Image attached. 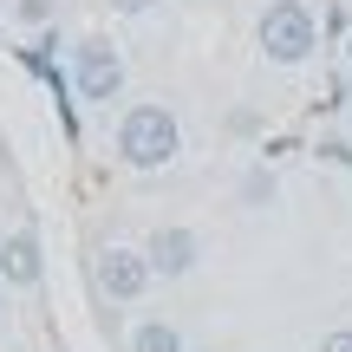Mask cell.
I'll return each mask as SVG.
<instances>
[{"mask_svg":"<svg viewBox=\"0 0 352 352\" xmlns=\"http://www.w3.org/2000/svg\"><path fill=\"white\" fill-rule=\"evenodd\" d=\"M39 274H46V261H39V235L33 228L0 235V280H7V287H39Z\"/></svg>","mask_w":352,"mask_h":352,"instance_id":"6","label":"cell"},{"mask_svg":"<svg viewBox=\"0 0 352 352\" xmlns=\"http://www.w3.org/2000/svg\"><path fill=\"white\" fill-rule=\"evenodd\" d=\"M131 352H183V333L170 320H138L131 327Z\"/></svg>","mask_w":352,"mask_h":352,"instance_id":"7","label":"cell"},{"mask_svg":"<svg viewBox=\"0 0 352 352\" xmlns=\"http://www.w3.org/2000/svg\"><path fill=\"white\" fill-rule=\"evenodd\" d=\"M314 157H320V164H333V170H352V138H327Z\"/></svg>","mask_w":352,"mask_h":352,"instance_id":"10","label":"cell"},{"mask_svg":"<svg viewBox=\"0 0 352 352\" xmlns=\"http://www.w3.org/2000/svg\"><path fill=\"white\" fill-rule=\"evenodd\" d=\"M111 7H118V13H151L157 0H111Z\"/></svg>","mask_w":352,"mask_h":352,"instance_id":"14","label":"cell"},{"mask_svg":"<svg viewBox=\"0 0 352 352\" xmlns=\"http://www.w3.org/2000/svg\"><path fill=\"white\" fill-rule=\"evenodd\" d=\"M72 72H78V98L85 104H111L124 91V59H118L111 39H85L72 52Z\"/></svg>","mask_w":352,"mask_h":352,"instance_id":"3","label":"cell"},{"mask_svg":"<svg viewBox=\"0 0 352 352\" xmlns=\"http://www.w3.org/2000/svg\"><path fill=\"white\" fill-rule=\"evenodd\" d=\"M327 39H340V46L352 39V13L346 7H327Z\"/></svg>","mask_w":352,"mask_h":352,"instance_id":"11","label":"cell"},{"mask_svg":"<svg viewBox=\"0 0 352 352\" xmlns=\"http://www.w3.org/2000/svg\"><path fill=\"white\" fill-rule=\"evenodd\" d=\"M320 352H352V327H340V333H327V340H320Z\"/></svg>","mask_w":352,"mask_h":352,"instance_id":"13","label":"cell"},{"mask_svg":"<svg viewBox=\"0 0 352 352\" xmlns=\"http://www.w3.org/2000/svg\"><path fill=\"white\" fill-rule=\"evenodd\" d=\"M176 151H183V124H176L170 104H131L124 118H118V157H124L131 170H170Z\"/></svg>","mask_w":352,"mask_h":352,"instance_id":"1","label":"cell"},{"mask_svg":"<svg viewBox=\"0 0 352 352\" xmlns=\"http://www.w3.org/2000/svg\"><path fill=\"white\" fill-rule=\"evenodd\" d=\"M340 52H346V65H352V39H346V46H340Z\"/></svg>","mask_w":352,"mask_h":352,"instance_id":"15","label":"cell"},{"mask_svg":"<svg viewBox=\"0 0 352 352\" xmlns=\"http://www.w3.org/2000/svg\"><path fill=\"white\" fill-rule=\"evenodd\" d=\"M151 280H157V267H151V254L144 248H98V287H104V300H144L151 294Z\"/></svg>","mask_w":352,"mask_h":352,"instance_id":"4","label":"cell"},{"mask_svg":"<svg viewBox=\"0 0 352 352\" xmlns=\"http://www.w3.org/2000/svg\"><path fill=\"white\" fill-rule=\"evenodd\" d=\"M254 39H261V52L274 65H307L320 52V20L307 0H274L261 13V26H254Z\"/></svg>","mask_w":352,"mask_h":352,"instance_id":"2","label":"cell"},{"mask_svg":"<svg viewBox=\"0 0 352 352\" xmlns=\"http://www.w3.org/2000/svg\"><path fill=\"white\" fill-rule=\"evenodd\" d=\"M346 98H352V72H340V78H333V85H327V104H320V111H340Z\"/></svg>","mask_w":352,"mask_h":352,"instance_id":"12","label":"cell"},{"mask_svg":"<svg viewBox=\"0 0 352 352\" xmlns=\"http://www.w3.org/2000/svg\"><path fill=\"white\" fill-rule=\"evenodd\" d=\"M13 13H20L26 26H52L59 20V0H13Z\"/></svg>","mask_w":352,"mask_h":352,"instance_id":"9","label":"cell"},{"mask_svg":"<svg viewBox=\"0 0 352 352\" xmlns=\"http://www.w3.org/2000/svg\"><path fill=\"white\" fill-rule=\"evenodd\" d=\"M241 202H248V209H267V202H274V170H248L241 176Z\"/></svg>","mask_w":352,"mask_h":352,"instance_id":"8","label":"cell"},{"mask_svg":"<svg viewBox=\"0 0 352 352\" xmlns=\"http://www.w3.org/2000/svg\"><path fill=\"white\" fill-rule=\"evenodd\" d=\"M144 254H151V267H157L164 280H183L189 267L202 261V241H196V228H176V222H170V228H157V235L144 241Z\"/></svg>","mask_w":352,"mask_h":352,"instance_id":"5","label":"cell"}]
</instances>
